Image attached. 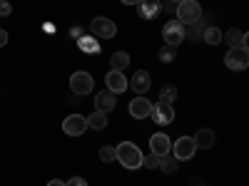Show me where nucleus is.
<instances>
[{
	"label": "nucleus",
	"mask_w": 249,
	"mask_h": 186,
	"mask_svg": "<svg viewBox=\"0 0 249 186\" xmlns=\"http://www.w3.org/2000/svg\"><path fill=\"white\" fill-rule=\"evenodd\" d=\"M65 186H88V181H85V179H80V176H72V179L65 181Z\"/></svg>",
	"instance_id": "obj_28"
},
{
	"label": "nucleus",
	"mask_w": 249,
	"mask_h": 186,
	"mask_svg": "<svg viewBox=\"0 0 249 186\" xmlns=\"http://www.w3.org/2000/svg\"><path fill=\"white\" fill-rule=\"evenodd\" d=\"M170 3H175V5H177V3H182V0H170Z\"/></svg>",
	"instance_id": "obj_33"
},
{
	"label": "nucleus",
	"mask_w": 249,
	"mask_h": 186,
	"mask_svg": "<svg viewBox=\"0 0 249 186\" xmlns=\"http://www.w3.org/2000/svg\"><path fill=\"white\" fill-rule=\"evenodd\" d=\"M177 20L182 25H195L197 20H202V5L197 0H182L177 3Z\"/></svg>",
	"instance_id": "obj_2"
},
{
	"label": "nucleus",
	"mask_w": 249,
	"mask_h": 186,
	"mask_svg": "<svg viewBox=\"0 0 249 186\" xmlns=\"http://www.w3.org/2000/svg\"><path fill=\"white\" fill-rule=\"evenodd\" d=\"M140 15L144 20H155L157 13H160V0H140Z\"/></svg>",
	"instance_id": "obj_17"
},
{
	"label": "nucleus",
	"mask_w": 249,
	"mask_h": 186,
	"mask_svg": "<svg viewBox=\"0 0 249 186\" xmlns=\"http://www.w3.org/2000/svg\"><path fill=\"white\" fill-rule=\"evenodd\" d=\"M142 167H144V169H155V167H157V156H155V154L142 156Z\"/></svg>",
	"instance_id": "obj_27"
},
{
	"label": "nucleus",
	"mask_w": 249,
	"mask_h": 186,
	"mask_svg": "<svg viewBox=\"0 0 249 186\" xmlns=\"http://www.w3.org/2000/svg\"><path fill=\"white\" fill-rule=\"evenodd\" d=\"M162 37H164V43H167L170 47H177L184 40V25L179 23V20H170V23L162 28Z\"/></svg>",
	"instance_id": "obj_5"
},
{
	"label": "nucleus",
	"mask_w": 249,
	"mask_h": 186,
	"mask_svg": "<svg viewBox=\"0 0 249 186\" xmlns=\"http://www.w3.org/2000/svg\"><path fill=\"white\" fill-rule=\"evenodd\" d=\"M150 152H152L155 156L170 154V152H172V141H170V137H167V134H155V137L150 139Z\"/></svg>",
	"instance_id": "obj_10"
},
{
	"label": "nucleus",
	"mask_w": 249,
	"mask_h": 186,
	"mask_svg": "<svg viewBox=\"0 0 249 186\" xmlns=\"http://www.w3.org/2000/svg\"><path fill=\"white\" fill-rule=\"evenodd\" d=\"M5 45H8V32L0 30V47H5Z\"/></svg>",
	"instance_id": "obj_30"
},
{
	"label": "nucleus",
	"mask_w": 249,
	"mask_h": 186,
	"mask_svg": "<svg viewBox=\"0 0 249 186\" xmlns=\"http://www.w3.org/2000/svg\"><path fill=\"white\" fill-rule=\"evenodd\" d=\"M124 5H140V0H122Z\"/></svg>",
	"instance_id": "obj_31"
},
{
	"label": "nucleus",
	"mask_w": 249,
	"mask_h": 186,
	"mask_svg": "<svg viewBox=\"0 0 249 186\" xmlns=\"http://www.w3.org/2000/svg\"><path fill=\"white\" fill-rule=\"evenodd\" d=\"M105 82H107V90L112 94H120V92L127 90V77H124L122 72H117V70H110V75L105 77Z\"/></svg>",
	"instance_id": "obj_12"
},
{
	"label": "nucleus",
	"mask_w": 249,
	"mask_h": 186,
	"mask_svg": "<svg viewBox=\"0 0 249 186\" xmlns=\"http://www.w3.org/2000/svg\"><path fill=\"white\" fill-rule=\"evenodd\" d=\"M202 32H204V23H202V20H197L195 25H190V30H184V40L187 37H190V40H199Z\"/></svg>",
	"instance_id": "obj_23"
},
{
	"label": "nucleus",
	"mask_w": 249,
	"mask_h": 186,
	"mask_svg": "<svg viewBox=\"0 0 249 186\" xmlns=\"http://www.w3.org/2000/svg\"><path fill=\"white\" fill-rule=\"evenodd\" d=\"M0 15H3V17H8V15H10V5L5 3V0L0 3Z\"/></svg>",
	"instance_id": "obj_29"
},
{
	"label": "nucleus",
	"mask_w": 249,
	"mask_h": 186,
	"mask_svg": "<svg viewBox=\"0 0 249 186\" xmlns=\"http://www.w3.org/2000/svg\"><path fill=\"white\" fill-rule=\"evenodd\" d=\"M130 114L135 119H144V117H150L152 114V102L147 97H135L130 102Z\"/></svg>",
	"instance_id": "obj_9"
},
{
	"label": "nucleus",
	"mask_w": 249,
	"mask_h": 186,
	"mask_svg": "<svg viewBox=\"0 0 249 186\" xmlns=\"http://www.w3.org/2000/svg\"><path fill=\"white\" fill-rule=\"evenodd\" d=\"M88 129V119L82 117V114H70L65 122H62V132L70 134V137H80V134H85Z\"/></svg>",
	"instance_id": "obj_7"
},
{
	"label": "nucleus",
	"mask_w": 249,
	"mask_h": 186,
	"mask_svg": "<svg viewBox=\"0 0 249 186\" xmlns=\"http://www.w3.org/2000/svg\"><path fill=\"white\" fill-rule=\"evenodd\" d=\"M150 85H152V79H150V72H147V70H137V72L132 75L130 87H132L137 94H144V92L150 90Z\"/></svg>",
	"instance_id": "obj_14"
},
{
	"label": "nucleus",
	"mask_w": 249,
	"mask_h": 186,
	"mask_svg": "<svg viewBox=\"0 0 249 186\" xmlns=\"http://www.w3.org/2000/svg\"><path fill=\"white\" fill-rule=\"evenodd\" d=\"M100 159L105 161V164L115 161V159H117V152H115V147H102V149H100Z\"/></svg>",
	"instance_id": "obj_25"
},
{
	"label": "nucleus",
	"mask_w": 249,
	"mask_h": 186,
	"mask_svg": "<svg viewBox=\"0 0 249 186\" xmlns=\"http://www.w3.org/2000/svg\"><path fill=\"white\" fill-rule=\"evenodd\" d=\"M80 50H82V52H97L95 35H92V37H80Z\"/></svg>",
	"instance_id": "obj_24"
},
{
	"label": "nucleus",
	"mask_w": 249,
	"mask_h": 186,
	"mask_svg": "<svg viewBox=\"0 0 249 186\" xmlns=\"http://www.w3.org/2000/svg\"><path fill=\"white\" fill-rule=\"evenodd\" d=\"M92 87H95L92 75L82 72V70H77L75 75H70V90H72V94H80V97H82V94H90Z\"/></svg>",
	"instance_id": "obj_4"
},
{
	"label": "nucleus",
	"mask_w": 249,
	"mask_h": 186,
	"mask_svg": "<svg viewBox=\"0 0 249 186\" xmlns=\"http://www.w3.org/2000/svg\"><path fill=\"white\" fill-rule=\"evenodd\" d=\"M224 65L230 67V70H234V72L247 70V65H249V50H247V45H242V47H230V52L224 55Z\"/></svg>",
	"instance_id": "obj_3"
},
{
	"label": "nucleus",
	"mask_w": 249,
	"mask_h": 186,
	"mask_svg": "<svg viewBox=\"0 0 249 186\" xmlns=\"http://www.w3.org/2000/svg\"><path fill=\"white\" fill-rule=\"evenodd\" d=\"M157 167H160L164 174H177V159H175L172 154L157 156Z\"/></svg>",
	"instance_id": "obj_18"
},
{
	"label": "nucleus",
	"mask_w": 249,
	"mask_h": 186,
	"mask_svg": "<svg viewBox=\"0 0 249 186\" xmlns=\"http://www.w3.org/2000/svg\"><path fill=\"white\" fill-rule=\"evenodd\" d=\"M115 152H117V161L122 164L124 169H140V167H142V156H144V154L140 152L137 144H132V141H122Z\"/></svg>",
	"instance_id": "obj_1"
},
{
	"label": "nucleus",
	"mask_w": 249,
	"mask_h": 186,
	"mask_svg": "<svg viewBox=\"0 0 249 186\" xmlns=\"http://www.w3.org/2000/svg\"><path fill=\"white\" fill-rule=\"evenodd\" d=\"M88 127H92V129H105V127H107V114L100 112V109H95V112L88 117Z\"/></svg>",
	"instance_id": "obj_20"
},
{
	"label": "nucleus",
	"mask_w": 249,
	"mask_h": 186,
	"mask_svg": "<svg viewBox=\"0 0 249 186\" xmlns=\"http://www.w3.org/2000/svg\"><path fill=\"white\" fill-rule=\"evenodd\" d=\"M150 117H155V122L164 127V124L175 122V107H172V105H164V102H160V105L152 107V114H150Z\"/></svg>",
	"instance_id": "obj_11"
},
{
	"label": "nucleus",
	"mask_w": 249,
	"mask_h": 186,
	"mask_svg": "<svg viewBox=\"0 0 249 186\" xmlns=\"http://www.w3.org/2000/svg\"><path fill=\"white\" fill-rule=\"evenodd\" d=\"M110 65H112V70H117V72L127 70V67H130V55H127V52H115V55L110 57Z\"/></svg>",
	"instance_id": "obj_19"
},
{
	"label": "nucleus",
	"mask_w": 249,
	"mask_h": 186,
	"mask_svg": "<svg viewBox=\"0 0 249 186\" xmlns=\"http://www.w3.org/2000/svg\"><path fill=\"white\" fill-rule=\"evenodd\" d=\"M222 40H227V45H230V47H242V45H247V32L232 28V30L222 32Z\"/></svg>",
	"instance_id": "obj_15"
},
{
	"label": "nucleus",
	"mask_w": 249,
	"mask_h": 186,
	"mask_svg": "<svg viewBox=\"0 0 249 186\" xmlns=\"http://www.w3.org/2000/svg\"><path fill=\"white\" fill-rule=\"evenodd\" d=\"M192 139L197 144V149H210V147H214V141H217V137H214L212 129H199Z\"/></svg>",
	"instance_id": "obj_16"
},
{
	"label": "nucleus",
	"mask_w": 249,
	"mask_h": 186,
	"mask_svg": "<svg viewBox=\"0 0 249 186\" xmlns=\"http://www.w3.org/2000/svg\"><path fill=\"white\" fill-rule=\"evenodd\" d=\"M0 3H3V0H0Z\"/></svg>",
	"instance_id": "obj_34"
},
{
	"label": "nucleus",
	"mask_w": 249,
	"mask_h": 186,
	"mask_svg": "<svg viewBox=\"0 0 249 186\" xmlns=\"http://www.w3.org/2000/svg\"><path fill=\"white\" fill-rule=\"evenodd\" d=\"M175 55H177V52H175V47H170V45H164V47L160 50V60H162V62H172Z\"/></svg>",
	"instance_id": "obj_26"
},
{
	"label": "nucleus",
	"mask_w": 249,
	"mask_h": 186,
	"mask_svg": "<svg viewBox=\"0 0 249 186\" xmlns=\"http://www.w3.org/2000/svg\"><path fill=\"white\" fill-rule=\"evenodd\" d=\"M202 40H204L207 45H217V43H222V32H219L217 28H204Z\"/></svg>",
	"instance_id": "obj_21"
},
{
	"label": "nucleus",
	"mask_w": 249,
	"mask_h": 186,
	"mask_svg": "<svg viewBox=\"0 0 249 186\" xmlns=\"http://www.w3.org/2000/svg\"><path fill=\"white\" fill-rule=\"evenodd\" d=\"M195 152H197V144H195V139L192 137H179L177 141H175V159L177 161H187V159H192L195 156Z\"/></svg>",
	"instance_id": "obj_6"
},
{
	"label": "nucleus",
	"mask_w": 249,
	"mask_h": 186,
	"mask_svg": "<svg viewBox=\"0 0 249 186\" xmlns=\"http://www.w3.org/2000/svg\"><path fill=\"white\" fill-rule=\"evenodd\" d=\"M90 30H92V35L105 37V40L117 35V25L112 23L110 17H95V20H92V25H90Z\"/></svg>",
	"instance_id": "obj_8"
},
{
	"label": "nucleus",
	"mask_w": 249,
	"mask_h": 186,
	"mask_svg": "<svg viewBox=\"0 0 249 186\" xmlns=\"http://www.w3.org/2000/svg\"><path fill=\"white\" fill-rule=\"evenodd\" d=\"M175 97H177V90H175V85H164V87L160 90V102H164V105H172V102H175Z\"/></svg>",
	"instance_id": "obj_22"
},
{
	"label": "nucleus",
	"mask_w": 249,
	"mask_h": 186,
	"mask_svg": "<svg viewBox=\"0 0 249 186\" xmlns=\"http://www.w3.org/2000/svg\"><path fill=\"white\" fill-rule=\"evenodd\" d=\"M48 186H65V184H62V181H57V179H55V181H50Z\"/></svg>",
	"instance_id": "obj_32"
},
{
	"label": "nucleus",
	"mask_w": 249,
	"mask_h": 186,
	"mask_svg": "<svg viewBox=\"0 0 249 186\" xmlns=\"http://www.w3.org/2000/svg\"><path fill=\"white\" fill-rule=\"evenodd\" d=\"M115 105H117V94H112L110 90L95 94V107H97L100 112H105V114H107V112L115 109Z\"/></svg>",
	"instance_id": "obj_13"
}]
</instances>
